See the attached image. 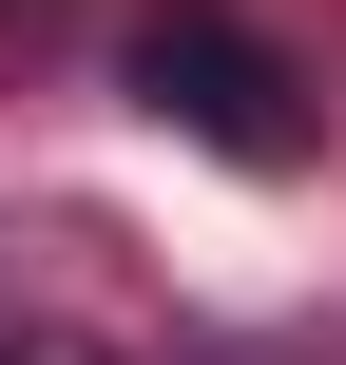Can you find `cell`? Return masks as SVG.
Segmentation results:
<instances>
[{
	"label": "cell",
	"mask_w": 346,
	"mask_h": 365,
	"mask_svg": "<svg viewBox=\"0 0 346 365\" xmlns=\"http://www.w3.org/2000/svg\"><path fill=\"white\" fill-rule=\"evenodd\" d=\"M135 115L193 135V154H231V173H289V154H308V77H289L231 0H154V19H135Z\"/></svg>",
	"instance_id": "obj_1"
},
{
	"label": "cell",
	"mask_w": 346,
	"mask_h": 365,
	"mask_svg": "<svg viewBox=\"0 0 346 365\" xmlns=\"http://www.w3.org/2000/svg\"><path fill=\"white\" fill-rule=\"evenodd\" d=\"M39 365H77V346H39Z\"/></svg>",
	"instance_id": "obj_2"
}]
</instances>
